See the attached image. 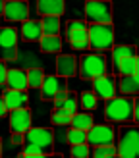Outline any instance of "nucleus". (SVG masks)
I'll return each mask as SVG.
<instances>
[{
    "instance_id": "1",
    "label": "nucleus",
    "mask_w": 139,
    "mask_h": 158,
    "mask_svg": "<svg viewBox=\"0 0 139 158\" xmlns=\"http://www.w3.org/2000/svg\"><path fill=\"white\" fill-rule=\"evenodd\" d=\"M116 131V156L118 158H139V129L133 125H124Z\"/></svg>"
},
{
    "instance_id": "2",
    "label": "nucleus",
    "mask_w": 139,
    "mask_h": 158,
    "mask_svg": "<svg viewBox=\"0 0 139 158\" xmlns=\"http://www.w3.org/2000/svg\"><path fill=\"white\" fill-rule=\"evenodd\" d=\"M104 118L108 122L126 123L133 120V98L131 97H114L106 100Z\"/></svg>"
},
{
    "instance_id": "3",
    "label": "nucleus",
    "mask_w": 139,
    "mask_h": 158,
    "mask_svg": "<svg viewBox=\"0 0 139 158\" xmlns=\"http://www.w3.org/2000/svg\"><path fill=\"white\" fill-rule=\"evenodd\" d=\"M85 23L87 25H112V2L108 0H87L85 2Z\"/></svg>"
},
{
    "instance_id": "4",
    "label": "nucleus",
    "mask_w": 139,
    "mask_h": 158,
    "mask_svg": "<svg viewBox=\"0 0 139 158\" xmlns=\"http://www.w3.org/2000/svg\"><path fill=\"white\" fill-rule=\"evenodd\" d=\"M87 44L97 52L112 50L114 27L112 25H87Z\"/></svg>"
},
{
    "instance_id": "5",
    "label": "nucleus",
    "mask_w": 139,
    "mask_h": 158,
    "mask_svg": "<svg viewBox=\"0 0 139 158\" xmlns=\"http://www.w3.org/2000/svg\"><path fill=\"white\" fill-rule=\"evenodd\" d=\"M106 68H108V60L104 54H83L79 58V77L81 79H97L100 75L106 73Z\"/></svg>"
},
{
    "instance_id": "6",
    "label": "nucleus",
    "mask_w": 139,
    "mask_h": 158,
    "mask_svg": "<svg viewBox=\"0 0 139 158\" xmlns=\"http://www.w3.org/2000/svg\"><path fill=\"white\" fill-rule=\"evenodd\" d=\"M18 31L14 27H0V62L18 58Z\"/></svg>"
},
{
    "instance_id": "7",
    "label": "nucleus",
    "mask_w": 139,
    "mask_h": 158,
    "mask_svg": "<svg viewBox=\"0 0 139 158\" xmlns=\"http://www.w3.org/2000/svg\"><path fill=\"white\" fill-rule=\"evenodd\" d=\"M114 141H116V131H114L112 125L100 123V125H91L87 129V139H85V143H89V145L108 147V145H114Z\"/></svg>"
},
{
    "instance_id": "8",
    "label": "nucleus",
    "mask_w": 139,
    "mask_h": 158,
    "mask_svg": "<svg viewBox=\"0 0 139 158\" xmlns=\"http://www.w3.org/2000/svg\"><path fill=\"white\" fill-rule=\"evenodd\" d=\"M23 141H27L29 145H37V147L43 151V154H52V147H54V141H52V129H46V127L27 129V131H25V137H23Z\"/></svg>"
},
{
    "instance_id": "9",
    "label": "nucleus",
    "mask_w": 139,
    "mask_h": 158,
    "mask_svg": "<svg viewBox=\"0 0 139 158\" xmlns=\"http://www.w3.org/2000/svg\"><path fill=\"white\" fill-rule=\"evenodd\" d=\"M93 94L97 98H114L116 97V79L110 73H104L97 79H93Z\"/></svg>"
},
{
    "instance_id": "10",
    "label": "nucleus",
    "mask_w": 139,
    "mask_h": 158,
    "mask_svg": "<svg viewBox=\"0 0 139 158\" xmlns=\"http://www.w3.org/2000/svg\"><path fill=\"white\" fill-rule=\"evenodd\" d=\"M68 91V85L64 81V77L58 75H44L43 83H41V98L43 100H52L58 93Z\"/></svg>"
},
{
    "instance_id": "11",
    "label": "nucleus",
    "mask_w": 139,
    "mask_h": 158,
    "mask_svg": "<svg viewBox=\"0 0 139 158\" xmlns=\"http://www.w3.org/2000/svg\"><path fill=\"white\" fill-rule=\"evenodd\" d=\"M4 18L10 21H27L29 19V4L23 0H10L4 2Z\"/></svg>"
},
{
    "instance_id": "12",
    "label": "nucleus",
    "mask_w": 139,
    "mask_h": 158,
    "mask_svg": "<svg viewBox=\"0 0 139 158\" xmlns=\"http://www.w3.org/2000/svg\"><path fill=\"white\" fill-rule=\"evenodd\" d=\"M2 100H4V106L8 112L12 110H21V108H27L29 104V97L25 91H12V89H6L2 93Z\"/></svg>"
},
{
    "instance_id": "13",
    "label": "nucleus",
    "mask_w": 139,
    "mask_h": 158,
    "mask_svg": "<svg viewBox=\"0 0 139 158\" xmlns=\"http://www.w3.org/2000/svg\"><path fill=\"white\" fill-rule=\"evenodd\" d=\"M10 127L14 133H25L31 129V112L29 108H21V110H12L10 112Z\"/></svg>"
},
{
    "instance_id": "14",
    "label": "nucleus",
    "mask_w": 139,
    "mask_h": 158,
    "mask_svg": "<svg viewBox=\"0 0 139 158\" xmlns=\"http://www.w3.org/2000/svg\"><path fill=\"white\" fill-rule=\"evenodd\" d=\"M66 37L70 44L74 43H87V23L83 19H72L66 25Z\"/></svg>"
},
{
    "instance_id": "15",
    "label": "nucleus",
    "mask_w": 139,
    "mask_h": 158,
    "mask_svg": "<svg viewBox=\"0 0 139 158\" xmlns=\"http://www.w3.org/2000/svg\"><path fill=\"white\" fill-rule=\"evenodd\" d=\"M37 12L43 18H60L66 12V4H64V0H39Z\"/></svg>"
},
{
    "instance_id": "16",
    "label": "nucleus",
    "mask_w": 139,
    "mask_h": 158,
    "mask_svg": "<svg viewBox=\"0 0 139 158\" xmlns=\"http://www.w3.org/2000/svg\"><path fill=\"white\" fill-rule=\"evenodd\" d=\"M116 93H120V97H131L133 98L139 93V73L137 75H120V81L116 83Z\"/></svg>"
},
{
    "instance_id": "17",
    "label": "nucleus",
    "mask_w": 139,
    "mask_h": 158,
    "mask_svg": "<svg viewBox=\"0 0 139 158\" xmlns=\"http://www.w3.org/2000/svg\"><path fill=\"white\" fill-rule=\"evenodd\" d=\"M77 62L72 54H60L56 58V72H58V77H72L75 75L77 72Z\"/></svg>"
},
{
    "instance_id": "18",
    "label": "nucleus",
    "mask_w": 139,
    "mask_h": 158,
    "mask_svg": "<svg viewBox=\"0 0 139 158\" xmlns=\"http://www.w3.org/2000/svg\"><path fill=\"white\" fill-rule=\"evenodd\" d=\"M6 85L12 91H25L27 89V72H23V69H8Z\"/></svg>"
},
{
    "instance_id": "19",
    "label": "nucleus",
    "mask_w": 139,
    "mask_h": 158,
    "mask_svg": "<svg viewBox=\"0 0 139 158\" xmlns=\"http://www.w3.org/2000/svg\"><path fill=\"white\" fill-rule=\"evenodd\" d=\"M21 39L25 41H41L43 39V31H41V21H35V19H27L21 23Z\"/></svg>"
},
{
    "instance_id": "20",
    "label": "nucleus",
    "mask_w": 139,
    "mask_h": 158,
    "mask_svg": "<svg viewBox=\"0 0 139 158\" xmlns=\"http://www.w3.org/2000/svg\"><path fill=\"white\" fill-rule=\"evenodd\" d=\"M118 75H137L139 73V56H128L114 66Z\"/></svg>"
},
{
    "instance_id": "21",
    "label": "nucleus",
    "mask_w": 139,
    "mask_h": 158,
    "mask_svg": "<svg viewBox=\"0 0 139 158\" xmlns=\"http://www.w3.org/2000/svg\"><path fill=\"white\" fill-rule=\"evenodd\" d=\"M128 56H137V46L133 44H118L112 46V64L116 66L120 60L128 58Z\"/></svg>"
},
{
    "instance_id": "22",
    "label": "nucleus",
    "mask_w": 139,
    "mask_h": 158,
    "mask_svg": "<svg viewBox=\"0 0 139 158\" xmlns=\"http://www.w3.org/2000/svg\"><path fill=\"white\" fill-rule=\"evenodd\" d=\"M41 31H43V37H58L60 35V18H43Z\"/></svg>"
},
{
    "instance_id": "23",
    "label": "nucleus",
    "mask_w": 139,
    "mask_h": 158,
    "mask_svg": "<svg viewBox=\"0 0 139 158\" xmlns=\"http://www.w3.org/2000/svg\"><path fill=\"white\" fill-rule=\"evenodd\" d=\"M39 43H41V50L43 52L54 54V52L62 50V39L60 37H43Z\"/></svg>"
},
{
    "instance_id": "24",
    "label": "nucleus",
    "mask_w": 139,
    "mask_h": 158,
    "mask_svg": "<svg viewBox=\"0 0 139 158\" xmlns=\"http://www.w3.org/2000/svg\"><path fill=\"white\" fill-rule=\"evenodd\" d=\"M72 127L74 129H83V131H87L91 125H93V116L91 114H74L72 116Z\"/></svg>"
},
{
    "instance_id": "25",
    "label": "nucleus",
    "mask_w": 139,
    "mask_h": 158,
    "mask_svg": "<svg viewBox=\"0 0 139 158\" xmlns=\"http://www.w3.org/2000/svg\"><path fill=\"white\" fill-rule=\"evenodd\" d=\"M85 139H87V131L83 129H68L66 131V141L68 145H85Z\"/></svg>"
},
{
    "instance_id": "26",
    "label": "nucleus",
    "mask_w": 139,
    "mask_h": 158,
    "mask_svg": "<svg viewBox=\"0 0 139 158\" xmlns=\"http://www.w3.org/2000/svg\"><path fill=\"white\" fill-rule=\"evenodd\" d=\"M50 122L52 125H58V127H64V125H70V122H72V114L66 112V110H54L52 116H50Z\"/></svg>"
},
{
    "instance_id": "27",
    "label": "nucleus",
    "mask_w": 139,
    "mask_h": 158,
    "mask_svg": "<svg viewBox=\"0 0 139 158\" xmlns=\"http://www.w3.org/2000/svg\"><path fill=\"white\" fill-rule=\"evenodd\" d=\"M43 79H44L43 69H39V68L29 69V72H27V87H33V89H41Z\"/></svg>"
},
{
    "instance_id": "28",
    "label": "nucleus",
    "mask_w": 139,
    "mask_h": 158,
    "mask_svg": "<svg viewBox=\"0 0 139 158\" xmlns=\"http://www.w3.org/2000/svg\"><path fill=\"white\" fill-rule=\"evenodd\" d=\"M116 156V147L108 145V147H95L93 151V158H114Z\"/></svg>"
},
{
    "instance_id": "29",
    "label": "nucleus",
    "mask_w": 139,
    "mask_h": 158,
    "mask_svg": "<svg viewBox=\"0 0 139 158\" xmlns=\"http://www.w3.org/2000/svg\"><path fill=\"white\" fill-rule=\"evenodd\" d=\"M81 106L85 110H95L97 108V97L91 91H83L81 93Z\"/></svg>"
},
{
    "instance_id": "30",
    "label": "nucleus",
    "mask_w": 139,
    "mask_h": 158,
    "mask_svg": "<svg viewBox=\"0 0 139 158\" xmlns=\"http://www.w3.org/2000/svg\"><path fill=\"white\" fill-rule=\"evenodd\" d=\"M62 110H66V112H70V114H77V97L74 93H68V98H66V102H64V106H62Z\"/></svg>"
},
{
    "instance_id": "31",
    "label": "nucleus",
    "mask_w": 139,
    "mask_h": 158,
    "mask_svg": "<svg viewBox=\"0 0 139 158\" xmlns=\"http://www.w3.org/2000/svg\"><path fill=\"white\" fill-rule=\"evenodd\" d=\"M70 154H72L74 158H87L89 156V147L87 145H72Z\"/></svg>"
},
{
    "instance_id": "32",
    "label": "nucleus",
    "mask_w": 139,
    "mask_h": 158,
    "mask_svg": "<svg viewBox=\"0 0 139 158\" xmlns=\"http://www.w3.org/2000/svg\"><path fill=\"white\" fill-rule=\"evenodd\" d=\"M52 141H54V145L68 143V141H66V129H54L52 131Z\"/></svg>"
},
{
    "instance_id": "33",
    "label": "nucleus",
    "mask_w": 139,
    "mask_h": 158,
    "mask_svg": "<svg viewBox=\"0 0 139 158\" xmlns=\"http://www.w3.org/2000/svg\"><path fill=\"white\" fill-rule=\"evenodd\" d=\"M66 98H68V91H62V93H58L56 97L52 98V102H54V110H60L62 106H64Z\"/></svg>"
},
{
    "instance_id": "34",
    "label": "nucleus",
    "mask_w": 139,
    "mask_h": 158,
    "mask_svg": "<svg viewBox=\"0 0 139 158\" xmlns=\"http://www.w3.org/2000/svg\"><path fill=\"white\" fill-rule=\"evenodd\" d=\"M39 154H43V151L39 148L37 145H25L23 147V156H39Z\"/></svg>"
},
{
    "instance_id": "35",
    "label": "nucleus",
    "mask_w": 139,
    "mask_h": 158,
    "mask_svg": "<svg viewBox=\"0 0 139 158\" xmlns=\"http://www.w3.org/2000/svg\"><path fill=\"white\" fill-rule=\"evenodd\" d=\"M6 73H8V68L4 66V62H0V85H6Z\"/></svg>"
},
{
    "instance_id": "36",
    "label": "nucleus",
    "mask_w": 139,
    "mask_h": 158,
    "mask_svg": "<svg viewBox=\"0 0 139 158\" xmlns=\"http://www.w3.org/2000/svg\"><path fill=\"white\" fill-rule=\"evenodd\" d=\"M12 143L14 145H21L23 143V135L21 133H12Z\"/></svg>"
},
{
    "instance_id": "37",
    "label": "nucleus",
    "mask_w": 139,
    "mask_h": 158,
    "mask_svg": "<svg viewBox=\"0 0 139 158\" xmlns=\"http://www.w3.org/2000/svg\"><path fill=\"white\" fill-rule=\"evenodd\" d=\"M72 48H74V50H85V48H89V44H87V43H74Z\"/></svg>"
},
{
    "instance_id": "38",
    "label": "nucleus",
    "mask_w": 139,
    "mask_h": 158,
    "mask_svg": "<svg viewBox=\"0 0 139 158\" xmlns=\"http://www.w3.org/2000/svg\"><path fill=\"white\" fill-rule=\"evenodd\" d=\"M23 158H62L60 154H39V156H23Z\"/></svg>"
},
{
    "instance_id": "39",
    "label": "nucleus",
    "mask_w": 139,
    "mask_h": 158,
    "mask_svg": "<svg viewBox=\"0 0 139 158\" xmlns=\"http://www.w3.org/2000/svg\"><path fill=\"white\" fill-rule=\"evenodd\" d=\"M8 114V110H6V106H4V100H2V97H0V118H4Z\"/></svg>"
},
{
    "instance_id": "40",
    "label": "nucleus",
    "mask_w": 139,
    "mask_h": 158,
    "mask_svg": "<svg viewBox=\"0 0 139 158\" xmlns=\"http://www.w3.org/2000/svg\"><path fill=\"white\" fill-rule=\"evenodd\" d=\"M2 12H4V2L0 0V14H2Z\"/></svg>"
},
{
    "instance_id": "41",
    "label": "nucleus",
    "mask_w": 139,
    "mask_h": 158,
    "mask_svg": "<svg viewBox=\"0 0 139 158\" xmlns=\"http://www.w3.org/2000/svg\"><path fill=\"white\" fill-rule=\"evenodd\" d=\"M0 156H2V141H0Z\"/></svg>"
},
{
    "instance_id": "42",
    "label": "nucleus",
    "mask_w": 139,
    "mask_h": 158,
    "mask_svg": "<svg viewBox=\"0 0 139 158\" xmlns=\"http://www.w3.org/2000/svg\"><path fill=\"white\" fill-rule=\"evenodd\" d=\"M114 158H118V156H114Z\"/></svg>"
}]
</instances>
